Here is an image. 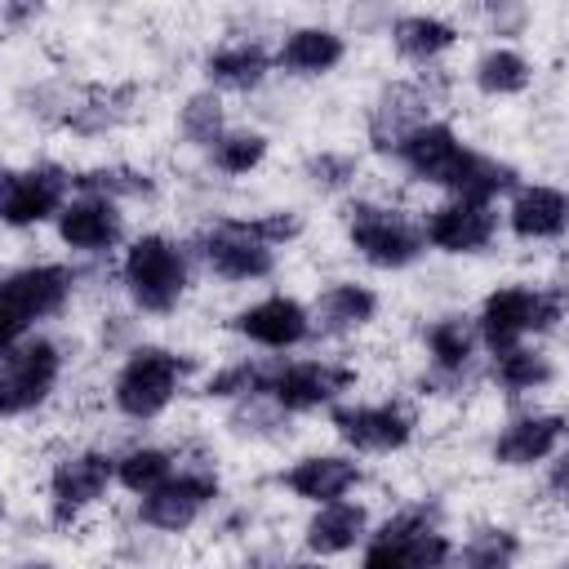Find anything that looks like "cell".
Segmentation results:
<instances>
[{
	"instance_id": "obj_1",
	"label": "cell",
	"mask_w": 569,
	"mask_h": 569,
	"mask_svg": "<svg viewBox=\"0 0 569 569\" xmlns=\"http://www.w3.org/2000/svg\"><path fill=\"white\" fill-rule=\"evenodd\" d=\"M120 289L138 316H173L191 293V244L138 231L120 249Z\"/></svg>"
},
{
	"instance_id": "obj_2",
	"label": "cell",
	"mask_w": 569,
	"mask_h": 569,
	"mask_svg": "<svg viewBox=\"0 0 569 569\" xmlns=\"http://www.w3.org/2000/svg\"><path fill=\"white\" fill-rule=\"evenodd\" d=\"M569 311L565 289L556 284H525V280H507L498 289H489L476 307V329H480V347L493 356H507L516 347H525L529 338L551 333Z\"/></svg>"
},
{
	"instance_id": "obj_3",
	"label": "cell",
	"mask_w": 569,
	"mask_h": 569,
	"mask_svg": "<svg viewBox=\"0 0 569 569\" xmlns=\"http://www.w3.org/2000/svg\"><path fill=\"white\" fill-rule=\"evenodd\" d=\"M191 356L173 351L164 342H138L111 373V409L129 422H156L173 409V400L187 391L191 378Z\"/></svg>"
},
{
	"instance_id": "obj_4",
	"label": "cell",
	"mask_w": 569,
	"mask_h": 569,
	"mask_svg": "<svg viewBox=\"0 0 569 569\" xmlns=\"http://www.w3.org/2000/svg\"><path fill=\"white\" fill-rule=\"evenodd\" d=\"M342 231H347V249L373 271H409L413 262L427 258L422 213H409L400 204L347 200L342 204Z\"/></svg>"
},
{
	"instance_id": "obj_5",
	"label": "cell",
	"mask_w": 569,
	"mask_h": 569,
	"mask_svg": "<svg viewBox=\"0 0 569 569\" xmlns=\"http://www.w3.org/2000/svg\"><path fill=\"white\" fill-rule=\"evenodd\" d=\"M62 373H67V347L58 338H49L44 329L27 333L18 342H4V356H0V418L22 422V418L40 413L58 396Z\"/></svg>"
},
{
	"instance_id": "obj_6",
	"label": "cell",
	"mask_w": 569,
	"mask_h": 569,
	"mask_svg": "<svg viewBox=\"0 0 569 569\" xmlns=\"http://www.w3.org/2000/svg\"><path fill=\"white\" fill-rule=\"evenodd\" d=\"M80 271L67 262H22L4 276L0 289V320L4 342H18L27 333H40V325L58 320L76 298Z\"/></svg>"
},
{
	"instance_id": "obj_7",
	"label": "cell",
	"mask_w": 569,
	"mask_h": 569,
	"mask_svg": "<svg viewBox=\"0 0 569 569\" xmlns=\"http://www.w3.org/2000/svg\"><path fill=\"white\" fill-rule=\"evenodd\" d=\"M453 556V538L436 525L427 507H400L369 533L356 569H449Z\"/></svg>"
},
{
	"instance_id": "obj_8",
	"label": "cell",
	"mask_w": 569,
	"mask_h": 569,
	"mask_svg": "<svg viewBox=\"0 0 569 569\" xmlns=\"http://www.w3.org/2000/svg\"><path fill=\"white\" fill-rule=\"evenodd\" d=\"M76 196V173L58 160H27L0 178V222L9 231H36L58 222Z\"/></svg>"
},
{
	"instance_id": "obj_9",
	"label": "cell",
	"mask_w": 569,
	"mask_h": 569,
	"mask_svg": "<svg viewBox=\"0 0 569 569\" xmlns=\"http://www.w3.org/2000/svg\"><path fill=\"white\" fill-rule=\"evenodd\" d=\"M111 489H116V453H107L98 445H84V449L62 453L49 467V476H44V511H49V525H58V529L80 525Z\"/></svg>"
},
{
	"instance_id": "obj_10",
	"label": "cell",
	"mask_w": 569,
	"mask_h": 569,
	"mask_svg": "<svg viewBox=\"0 0 569 569\" xmlns=\"http://www.w3.org/2000/svg\"><path fill=\"white\" fill-rule=\"evenodd\" d=\"M356 365L347 360H329V356H298L284 360L276 356L271 369V387L267 396L289 413V418H307V413H329L333 405H342V396L356 387Z\"/></svg>"
},
{
	"instance_id": "obj_11",
	"label": "cell",
	"mask_w": 569,
	"mask_h": 569,
	"mask_svg": "<svg viewBox=\"0 0 569 569\" xmlns=\"http://www.w3.org/2000/svg\"><path fill=\"white\" fill-rule=\"evenodd\" d=\"M191 258H196L209 276H218V280H227V284H258V280H271L276 267H280V253H276L271 244L253 240V236L240 227L236 213L204 222V227L191 236Z\"/></svg>"
},
{
	"instance_id": "obj_12",
	"label": "cell",
	"mask_w": 569,
	"mask_h": 569,
	"mask_svg": "<svg viewBox=\"0 0 569 569\" xmlns=\"http://www.w3.org/2000/svg\"><path fill=\"white\" fill-rule=\"evenodd\" d=\"M218 498H222V480H218L213 467H178L160 489L138 498L133 516H138L142 529L178 538V533L196 529Z\"/></svg>"
},
{
	"instance_id": "obj_13",
	"label": "cell",
	"mask_w": 569,
	"mask_h": 569,
	"mask_svg": "<svg viewBox=\"0 0 569 569\" xmlns=\"http://www.w3.org/2000/svg\"><path fill=\"white\" fill-rule=\"evenodd\" d=\"M329 427L351 453H400L418 436V418L400 400H342L329 409Z\"/></svg>"
},
{
	"instance_id": "obj_14",
	"label": "cell",
	"mask_w": 569,
	"mask_h": 569,
	"mask_svg": "<svg viewBox=\"0 0 569 569\" xmlns=\"http://www.w3.org/2000/svg\"><path fill=\"white\" fill-rule=\"evenodd\" d=\"M471 151H476V147H467L462 133H458L449 120H427V124H418L409 138L396 142L391 160H396V169H400L405 178H413V182L436 187V191L449 196V191L458 187V178H462Z\"/></svg>"
},
{
	"instance_id": "obj_15",
	"label": "cell",
	"mask_w": 569,
	"mask_h": 569,
	"mask_svg": "<svg viewBox=\"0 0 569 569\" xmlns=\"http://www.w3.org/2000/svg\"><path fill=\"white\" fill-rule=\"evenodd\" d=\"M227 333H236L240 342H249L258 351H298L316 338L311 302H302L293 293H267V298L231 311Z\"/></svg>"
},
{
	"instance_id": "obj_16",
	"label": "cell",
	"mask_w": 569,
	"mask_h": 569,
	"mask_svg": "<svg viewBox=\"0 0 569 569\" xmlns=\"http://www.w3.org/2000/svg\"><path fill=\"white\" fill-rule=\"evenodd\" d=\"M422 231H427V249H436L445 258H476L498 240L502 213H498V204H485V200L445 196L440 204H431L422 213Z\"/></svg>"
},
{
	"instance_id": "obj_17",
	"label": "cell",
	"mask_w": 569,
	"mask_h": 569,
	"mask_svg": "<svg viewBox=\"0 0 569 569\" xmlns=\"http://www.w3.org/2000/svg\"><path fill=\"white\" fill-rule=\"evenodd\" d=\"M569 440V418L556 409H525L511 413L493 440H489V458L507 471H529V467H547L560 445Z\"/></svg>"
},
{
	"instance_id": "obj_18",
	"label": "cell",
	"mask_w": 569,
	"mask_h": 569,
	"mask_svg": "<svg viewBox=\"0 0 569 569\" xmlns=\"http://www.w3.org/2000/svg\"><path fill=\"white\" fill-rule=\"evenodd\" d=\"M431 102H436V93H431L427 76H422V80H387V84L373 93L369 111H365V133H369L373 151L391 156L400 138H409L418 124L436 120V116H431Z\"/></svg>"
},
{
	"instance_id": "obj_19",
	"label": "cell",
	"mask_w": 569,
	"mask_h": 569,
	"mask_svg": "<svg viewBox=\"0 0 569 569\" xmlns=\"http://www.w3.org/2000/svg\"><path fill=\"white\" fill-rule=\"evenodd\" d=\"M62 249H71L76 258H107L116 249H124V204L107 200V196H89L76 191L71 204L62 209V218L53 222Z\"/></svg>"
},
{
	"instance_id": "obj_20",
	"label": "cell",
	"mask_w": 569,
	"mask_h": 569,
	"mask_svg": "<svg viewBox=\"0 0 569 569\" xmlns=\"http://www.w3.org/2000/svg\"><path fill=\"white\" fill-rule=\"evenodd\" d=\"M360 480H365V467L356 462V453H338V449L302 453L289 467H280V489H289L307 507H325V502L351 498L360 489Z\"/></svg>"
},
{
	"instance_id": "obj_21",
	"label": "cell",
	"mask_w": 569,
	"mask_h": 569,
	"mask_svg": "<svg viewBox=\"0 0 569 569\" xmlns=\"http://www.w3.org/2000/svg\"><path fill=\"white\" fill-rule=\"evenodd\" d=\"M502 227L520 244H551L569 236V191L556 182H520L502 209Z\"/></svg>"
},
{
	"instance_id": "obj_22",
	"label": "cell",
	"mask_w": 569,
	"mask_h": 569,
	"mask_svg": "<svg viewBox=\"0 0 569 569\" xmlns=\"http://www.w3.org/2000/svg\"><path fill=\"white\" fill-rule=\"evenodd\" d=\"M382 311V298L373 284L365 280H329L316 298H311V325H316V338H329V342H347L356 333H365Z\"/></svg>"
},
{
	"instance_id": "obj_23",
	"label": "cell",
	"mask_w": 569,
	"mask_h": 569,
	"mask_svg": "<svg viewBox=\"0 0 569 569\" xmlns=\"http://www.w3.org/2000/svg\"><path fill=\"white\" fill-rule=\"evenodd\" d=\"M347 62V36L325 22L289 27L276 44V71L289 80H325Z\"/></svg>"
},
{
	"instance_id": "obj_24",
	"label": "cell",
	"mask_w": 569,
	"mask_h": 569,
	"mask_svg": "<svg viewBox=\"0 0 569 569\" xmlns=\"http://www.w3.org/2000/svg\"><path fill=\"white\" fill-rule=\"evenodd\" d=\"M422 351H427L431 382H440V387L462 382V378L471 373V365H476V351H480L476 316H467V311H445V316L427 320V329H422Z\"/></svg>"
},
{
	"instance_id": "obj_25",
	"label": "cell",
	"mask_w": 569,
	"mask_h": 569,
	"mask_svg": "<svg viewBox=\"0 0 569 569\" xmlns=\"http://www.w3.org/2000/svg\"><path fill=\"white\" fill-rule=\"evenodd\" d=\"M369 533H373L369 507L356 498H338V502L311 507L302 525V547L311 560H333V556H351L356 547H365Z\"/></svg>"
},
{
	"instance_id": "obj_26",
	"label": "cell",
	"mask_w": 569,
	"mask_h": 569,
	"mask_svg": "<svg viewBox=\"0 0 569 569\" xmlns=\"http://www.w3.org/2000/svg\"><path fill=\"white\" fill-rule=\"evenodd\" d=\"M204 89L213 93H258L276 71V53L262 40H222L200 58Z\"/></svg>"
},
{
	"instance_id": "obj_27",
	"label": "cell",
	"mask_w": 569,
	"mask_h": 569,
	"mask_svg": "<svg viewBox=\"0 0 569 569\" xmlns=\"http://www.w3.org/2000/svg\"><path fill=\"white\" fill-rule=\"evenodd\" d=\"M387 36H391V49L413 67H436L462 40L458 22H449L440 13H400V18H391Z\"/></svg>"
},
{
	"instance_id": "obj_28",
	"label": "cell",
	"mask_w": 569,
	"mask_h": 569,
	"mask_svg": "<svg viewBox=\"0 0 569 569\" xmlns=\"http://www.w3.org/2000/svg\"><path fill=\"white\" fill-rule=\"evenodd\" d=\"M138 102V93L129 89V84H111V89H84L80 93V102L71 107V116H67V133H76V138H107V133H116L120 124H129L133 120V107Z\"/></svg>"
},
{
	"instance_id": "obj_29",
	"label": "cell",
	"mask_w": 569,
	"mask_h": 569,
	"mask_svg": "<svg viewBox=\"0 0 569 569\" xmlns=\"http://www.w3.org/2000/svg\"><path fill=\"white\" fill-rule=\"evenodd\" d=\"M533 84V62L516 44H489L471 62V89L480 98H520Z\"/></svg>"
},
{
	"instance_id": "obj_30",
	"label": "cell",
	"mask_w": 569,
	"mask_h": 569,
	"mask_svg": "<svg viewBox=\"0 0 569 569\" xmlns=\"http://www.w3.org/2000/svg\"><path fill=\"white\" fill-rule=\"evenodd\" d=\"M489 382H493L502 396H511V400L538 396V391H547V387L556 382V365H551V356H547L542 347H529V342H525V347H516V351L489 360Z\"/></svg>"
},
{
	"instance_id": "obj_31",
	"label": "cell",
	"mask_w": 569,
	"mask_h": 569,
	"mask_svg": "<svg viewBox=\"0 0 569 569\" xmlns=\"http://www.w3.org/2000/svg\"><path fill=\"white\" fill-rule=\"evenodd\" d=\"M271 369H276V356H236L227 365H218L204 382H200V396L204 400H222V405H240L249 396H267L271 387Z\"/></svg>"
},
{
	"instance_id": "obj_32",
	"label": "cell",
	"mask_w": 569,
	"mask_h": 569,
	"mask_svg": "<svg viewBox=\"0 0 569 569\" xmlns=\"http://www.w3.org/2000/svg\"><path fill=\"white\" fill-rule=\"evenodd\" d=\"M525 556V538L511 525H476L458 547V569H516Z\"/></svg>"
},
{
	"instance_id": "obj_33",
	"label": "cell",
	"mask_w": 569,
	"mask_h": 569,
	"mask_svg": "<svg viewBox=\"0 0 569 569\" xmlns=\"http://www.w3.org/2000/svg\"><path fill=\"white\" fill-rule=\"evenodd\" d=\"M173 471H178V453L164 445H129L124 453H116V489L133 498L160 489Z\"/></svg>"
},
{
	"instance_id": "obj_34",
	"label": "cell",
	"mask_w": 569,
	"mask_h": 569,
	"mask_svg": "<svg viewBox=\"0 0 569 569\" xmlns=\"http://www.w3.org/2000/svg\"><path fill=\"white\" fill-rule=\"evenodd\" d=\"M267 156H271V138L262 129H227L204 151L209 169L222 173V178H249V173H258L267 164Z\"/></svg>"
},
{
	"instance_id": "obj_35",
	"label": "cell",
	"mask_w": 569,
	"mask_h": 569,
	"mask_svg": "<svg viewBox=\"0 0 569 569\" xmlns=\"http://www.w3.org/2000/svg\"><path fill=\"white\" fill-rule=\"evenodd\" d=\"M76 191L107 196V200H116V204H133V200H151V196H156V178H151L147 169H133V164L116 160V164L76 169Z\"/></svg>"
},
{
	"instance_id": "obj_36",
	"label": "cell",
	"mask_w": 569,
	"mask_h": 569,
	"mask_svg": "<svg viewBox=\"0 0 569 569\" xmlns=\"http://www.w3.org/2000/svg\"><path fill=\"white\" fill-rule=\"evenodd\" d=\"M173 124H178V138H182L187 147H196V151H209V147L231 129V124H227V102H222V93H213V89L187 93Z\"/></svg>"
},
{
	"instance_id": "obj_37",
	"label": "cell",
	"mask_w": 569,
	"mask_h": 569,
	"mask_svg": "<svg viewBox=\"0 0 569 569\" xmlns=\"http://www.w3.org/2000/svg\"><path fill=\"white\" fill-rule=\"evenodd\" d=\"M298 173H302V182H307L311 191H320V196H342V191L356 187V178H360V160H356L351 151L320 147V151H311V156L302 160Z\"/></svg>"
},
{
	"instance_id": "obj_38",
	"label": "cell",
	"mask_w": 569,
	"mask_h": 569,
	"mask_svg": "<svg viewBox=\"0 0 569 569\" xmlns=\"http://www.w3.org/2000/svg\"><path fill=\"white\" fill-rule=\"evenodd\" d=\"M227 427H231L236 436H253V440H262V436H280V431L289 427V413H284L271 396H249V400L231 405Z\"/></svg>"
},
{
	"instance_id": "obj_39",
	"label": "cell",
	"mask_w": 569,
	"mask_h": 569,
	"mask_svg": "<svg viewBox=\"0 0 569 569\" xmlns=\"http://www.w3.org/2000/svg\"><path fill=\"white\" fill-rule=\"evenodd\" d=\"M236 218H240V213H236ZM240 227H244L253 240L271 244L276 253L289 249L293 240H302V231H307V222H302L298 209H262V213H253V218H240Z\"/></svg>"
},
{
	"instance_id": "obj_40",
	"label": "cell",
	"mask_w": 569,
	"mask_h": 569,
	"mask_svg": "<svg viewBox=\"0 0 569 569\" xmlns=\"http://www.w3.org/2000/svg\"><path fill=\"white\" fill-rule=\"evenodd\" d=\"M547 498L560 502V507H569V453H556L547 462Z\"/></svg>"
},
{
	"instance_id": "obj_41",
	"label": "cell",
	"mask_w": 569,
	"mask_h": 569,
	"mask_svg": "<svg viewBox=\"0 0 569 569\" xmlns=\"http://www.w3.org/2000/svg\"><path fill=\"white\" fill-rule=\"evenodd\" d=\"M9 569H58L53 560H44V556H27V560H13Z\"/></svg>"
},
{
	"instance_id": "obj_42",
	"label": "cell",
	"mask_w": 569,
	"mask_h": 569,
	"mask_svg": "<svg viewBox=\"0 0 569 569\" xmlns=\"http://www.w3.org/2000/svg\"><path fill=\"white\" fill-rule=\"evenodd\" d=\"M284 569H329V565H325V560H311V556H307V560H293V565H284Z\"/></svg>"
}]
</instances>
